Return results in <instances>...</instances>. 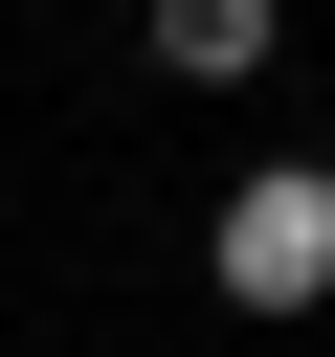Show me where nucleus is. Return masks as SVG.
<instances>
[{
	"instance_id": "obj_1",
	"label": "nucleus",
	"mask_w": 335,
	"mask_h": 357,
	"mask_svg": "<svg viewBox=\"0 0 335 357\" xmlns=\"http://www.w3.org/2000/svg\"><path fill=\"white\" fill-rule=\"evenodd\" d=\"M223 290H246V312H313V290H335V156H268V178L223 201Z\"/></svg>"
},
{
	"instance_id": "obj_2",
	"label": "nucleus",
	"mask_w": 335,
	"mask_h": 357,
	"mask_svg": "<svg viewBox=\"0 0 335 357\" xmlns=\"http://www.w3.org/2000/svg\"><path fill=\"white\" fill-rule=\"evenodd\" d=\"M268 45H290V22H268V0H156V67H179V89H246V67H268Z\"/></svg>"
}]
</instances>
